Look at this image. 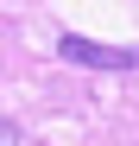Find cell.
Listing matches in <instances>:
<instances>
[{
	"mask_svg": "<svg viewBox=\"0 0 139 146\" xmlns=\"http://www.w3.org/2000/svg\"><path fill=\"white\" fill-rule=\"evenodd\" d=\"M57 57L63 64H82V70H139L133 44H95V38H76V32L57 38Z\"/></svg>",
	"mask_w": 139,
	"mask_h": 146,
	"instance_id": "cell-1",
	"label": "cell"
},
{
	"mask_svg": "<svg viewBox=\"0 0 139 146\" xmlns=\"http://www.w3.org/2000/svg\"><path fill=\"white\" fill-rule=\"evenodd\" d=\"M0 146H26V140H19V127H13L7 114H0Z\"/></svg>",
	"mask_w": 139,
	"mask_h": 146,
	"instance_id": "cell-2",
	"label": "cell"
}]
</instances>
